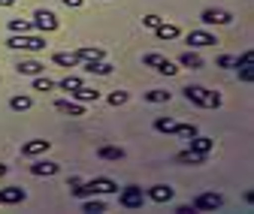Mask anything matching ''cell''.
<instances>
[{
    "label": "cell",
    "instance_id": "obj_1",
    "mask_svg": "<svg viewBox=\"0 0 254 214\" xmlns=\"http://www.w3.org/2000/svg\"><path fill=\"white\" fill-rule=\"evenodd\" d=\"M73 196L85 199V196H100V193H118V184L112 178H94V181H82V184H76L70 190Z\"/></svg>",
    "mask_w": 254,
    "mask_h": 214
},
{
    "label": "cell",
    "instance_id": "obj_2",
    "mask_svg": "<svg viewBox=\"0 0 254 214\" xmlns=\"http://www.w3.org/2000/svg\"><path fill=\"white\" fill-rule=\"evenodd\" d=\"M9 48H21V51H46V37H27V34H12L6 40Z\"/></svg>",
    "mask_w": 254,
    "mask_h": 214
},
{
    "label": "cell",
    "instance_id": "obj_3",
    "mask_svg": "<svg viewBox=\"0 0 254 214\" xmlns=\"http://www.w3.org/2000/svg\"><path fill=\"white\" fill-rule=\"evenodd\" d=\"M118 205L121 208H142L145 205V193H142V187H136V184H127L124 190H121V196H118Z\"/></svg>",
    "mask_w": 254,
    "mask_h": 214
},
{
    "label": "cell",
    "instance_id": "obj_4",
    "mask_svg": "<svg viewBox=\"0 0 254 214\" xmlns=\"http://www.w3.org/2000/svg\"><path fill=\"white\" fill-rule=\"evenodd\" d=\"M30 24H34L40 34H52V30H58V27H61L58 15H55V12H49V9H37V12H34V21H30Z\"/></svg>",
    "mask_w": 254,
    "mask_h": 214
},
{
    "label": "cell",
    "instance_id": "obj_5",
    "mask_svg": "<svg viewBox=\"0 0 254 214\" xmlns=\"http://www.w3.org/2000/svg\"><path fill=\"white\" fill-rule=\"evenodd\" d=\"M221 205H224V196H218V193H203V196H197L194 202H190L194 211H215Z\"/></svg>",
    "mask_w": 254,
    "mask_h": 214
},
{
    "label": "cell",
    "instance_id": "obj_6",
    "mask_svg": "<svg viewBox=\"0 0 254 214\" xmlns=\"http://www.w3.org/2000/svg\"><path fill=\"white\" fill-rule=\"evenodd\" d=\"M215 43H218V37L209 34V30H190L188 34V45L190 48H206V45H215Z\"/></svg>",
    "mask_w": 254,
    "mask_h": 214
},
{
    "label": "cell",
    "instance_id": "obj_7",
    "mask_svg": "<svg viewBox=\"0 0 254 214\" xmlns=\"http://www.w3.org/2000/svg\"><path fill=\"white\" fill-rule=\"evenodd\" d=\"M200 21H203V24H209V27H215V24H230V21H233V15H230L227 9H203Z\"/></svg>",
    "mask_w": 254,
    "mask_h": 214
},
{
    "label": "cell",
    "instance_id": "obj_8",
    "mask_svg": "<svg viewBox=\"0 0 254 214\" xmlns=\"http://www.w3.org/2000/svg\"><path fill=\"white\" fill-rule=\"evenodd\" d=\"M185 100L194 106H209V90L203 85H188L185 87Z\"/></svg>",
    "mask_w": 254,
    "mask_h": 214
},
{
    "label": "cell",
    "instance_id": "obj_9",
    "mask_svg": "<svg viewBox=\"0 0 254 214\" xmlns=\"http://www.w3.org/2000/svg\"><path fill=\"white\" fill-rule=\"evenodd\" d=\"M79 64L91 76H112V64H109V60H103V57L100 60H79Z\"/></svg>",
    "mask_w": 254,
    "mask_h": 214
},
{
    "label": "cell",
    "instance_id": "obj_10",
    "mask_svg": "<svg viewBox=\"0 0 254 214\" xmlns=\"http://www.w3.org/2000/svg\"><path fill=\"white\" fill-rule=\"evenodd\" d=\"M49 148H52L49 139H30V142L21 145V154H24V157H37V154H46Z\"/></svg>",
    "mask_w": 254,
    "mask_h": 214
},
{
    "label": "cell",
    "instance_id": "obj_11",
    "mask_svg": "<svg viewBox=\"0 0 254 214\" xmlns=\"http://www.w3.org/2000/svg\"><path fill=\"white\" fill-rule=\"evenodd\" d=\"M55 109L61 115H70V118H82L85 115V103H76V100H58Z\"/></svg>",
    "mask_w": 254,
    "mask_h": 214
},
{
    "label": "cell",
    "instance_id": "obj_12",
    "mask_svg": "<svg viewBox=\"0 0 254 214\" xmlns=\"http://www.w3.org/2000/svg\"><path fill=\"white\" fill-rule=\"evenodd\" d=\"M76 103H97L100 100V90L97 87H88V85H79L76 90H70Z\"/></svg>",
    "mask_w": 254,
    "mask_h": 214
},
{
    "label": "cell",
    "instance_id": "obj_13",
    "mask_svg": "<svg viewBox=\"0 0 254 214\" xmlns=\"http://www.w3.org/2000/svg\"><path fill=\"white\" fill-rule=\"evenodd\" d=\"M173 196H176V190H173L170 184H154V187L148 190V199H151V202H161V205L170 202Z\"/></svg>",
    "mask_w": 254,
    "mask_h": 214
},
{
    "label": "cell",
    "instance_id": "obj_14",
    "mask_svg": "<svg viewBox=\"0 0 254 214\" xmlns=\"http://www.w3.org/2000/svg\"><path fill=\"white\" fill-rule=\"evenodd\" d=\"M27 199V193L21 190V187H6V190H0V205H18V202H24Z\"/></svg>",
    "mask_w": 254,
    "mask_h": 214
},
{
    "label": "cell",
    "instance_id": "obj_15",
    "mask_svg": "<svg viewBox=\"0 0 254 214\" xmlns=\"http://www.w3.org/2000/svg\"><path fill=\"white\" fill-rule=\"evenodd\" d=\"M58 163H49V160H40V163H30V175H37V178H52L58 175Z\"/></svg>",
    "mask_w": 254,
    "mask_h": 214
},
{
    "label": "cell",
    "instance_id": "obj_16",
    "mask_svg": "<svg viewBox=\"0 0 254 214\" xmlns=\"http://www.w3.org/2000/svg\"><path fill=\"white\" fill-rule=\"evenodd\" d=\"M188 142H190V151H194V154H203V157L209 154V151H212V145H215L209 136H200V133H197V136H190Z\"/></svg>",
    "mask_w": 254,
    "mask_h": 214
},
{
    "label": "cell",
    "instance_id": "obj_17",
    "mask_svg": "<svg viewBox=\"0 0 254 214\" xmlns=\"http://www.w3.org/2000/svg\"><path fill=\"white\" fill-rule=\"evenodd\" d=\"M15 70H18V76H40V73H46V67L40 64V60H18Z\"/></svg>",
    "mask_w": 254,
    "mask_h": 214
},
{
    "label": "cell",
    "instance_id": "obj_18",
    "mask_svg": "<svg viewBox=\"0 0 254 214\" xmlns=\"http://www.w3.org/2000/svg\"><path fill=\"white\" fill-rule=\"evenodd\" d=\"M97 157L118 163V160H124V148H118V145H103V148H97Z\"/></svg>",
    "mask_w": 254,
    "mask_h": 214
},
{
    "label": "cell",
    "instance_id": "obj_19",
    "mask_svg": "<svg viewBox=\"0 0 254 214\" xmlns=\"http://www.w3.org/2000/svg\"><path fill=\"white\" fill-rule=\"evenodd\" d=\"M179 34H182V30L176 24H167V21H161V24L154 27V37L157 40H179Z\"/></svg>",
    "mask_w": 254,
    "mask_h": 214
},
{
    "label": "cell",
    "instance_id": "obj_20",
    "mask_svg": "<svg viewBox=\"0 0 254 214\" xmlns=\"http://www.w3.org/2000/svg\"><path fill=\"white\" fill-rule=\"evenodd\" d=\"M179 64H182V67H188V70H203V57H200L194 48H190V51H185V54L179 57Z\"/></svg>",
    "mask_w": 254,
    "mask_h": 214
},
{
    "label": "cell",
    "instance_id": "obj_21",
    "mask_svg": "<svg viewBox=\"0 0 254 214\" xmlns=\"http://www.w3.org/2000/svg\"><path fill=\"white\" fill-rule=\"evenodd\" d=\"M30 106H34V100H30L27 94H15V97L9 100V109H12V112H30Z\"/></svg>",
    "mask_w": 254,
    "mask_h": 214
},
{
    "label": "cell",
    "instance_id": "obj_22",
    "mask_svg": "<svg viewBox=\"0 0 254 214\" xmlns=\"http://www.w3.org/2000/svg\"><path fill=\"white\" fill-rule=\"evenodd\" d=\"M55 64L70 70V67H79V57H76V51H58L55 54Z\"/></svg>",
    "mask_w": 254,
    "mask_h": 214
},
{
    "label": "cell",
    "instance_id": "obj_23",
    "mask_svg": "<svg viewBox=\"0 0 254 214\" xmlns=\"http://www.w3.org/2000/svg\"><path fill=\"white\" fill-rule=\"evenodd\" d=\"M76 57H79V60H100V57H103V48H100V45H85V48L76 51Z\"/></svg>",
    "mask_w": 254,
    "mask_h": 214
},
{
    "label": "cell",
    "instance_id": "obj_24",
    "mask_svg": "<svg viewBox=\"0 0 254 214\" xmlns=\"http://www.w3.org/2000/svg\"><path fill=\"white\" fill-rule=\"evenodd\" d=\"M176 160H179V163H188V166H200V163H206V157H203V154H194V151H182Z\"/></svg>",
    "mask_w": 254,
    "mask_h": 214
},
{
    "label": "cell",
    "instance_id": "obj_25",
    "mask_svg": "<svg viewBox=\"0 0 254 214\" xmlns=\"http://www.w3.org/2000/svg\"><path fill=\"white\" fill-rule=\"evenodd\" d=\"M176 124H179V121H173V118H157V121H154V130L170 136V133H176Z\"/></svg>",
    "mask_w": 254,
    "mask_h": 214
},
{
    "label": "cell",
    "instance_id": "obj_26",
    "mask_svg": "<svg viewBox=\"0 0 254 214\" xmlns=\"http://www.w3.org/2000/svg\"><path fill=\"white\" fill-rule=\"evenodd\" d=\"M82 211H85V214H103V211H106V205H103L100 199H88V196H85Z\"/></svg>",
    "mask_w": 254,
    "mask_h": 214
},
{
    "label": "cell",
    "instance_id": "obj_27",
    "mask_svg": "<svg viewBox=\"0 0 254 214\" xmlns=\"http://www.w3.org/2000/svg\"><path fill=\"white\" fill-rule=\"evenodd\" d=\"M170 90H145V100L148 103H170Z\"/></svg>",
    "mask_w": 254,
    "mask_h": 214
},
{
    "label": "cell",
    "instance_id": "obj_28",
    "mask_svg": "<svg viewBox=\"0 0 254 214\" xmlns=\"http://www.w3.org/2000/svg\"><path fill=\"white\" fill-rule=\"evenodd\" d=\"M30 27H34V24H30L27 18H9V30H12V34H27Z\"/></svg>",
    "mask_w": 254,
    "mask_h": 214
},
{
    "label": "cell",
    "instance_id": "obj_29",
    "mask_svg": "<svg viewBox=\"0 0 254 214\" xmlns=\"http://www.w3.org/2000/svg\"><path fill=\"white\" fill-rule=\"evenodd\" d=\"M52 87H55V82L49 76H43V73L34 76V90H43V94H46V90H52Z\"/></svg>",
    "mask_w": 254,
    "mask_h": 214
},
{
    "label": "cell",
    "instance_id": "obj_30",
    "mask_svg": "<svg viewBox=\"0 0 254 214\" xmlns=\"http://www.w3.org/2000/svg\"><path fill=\"white\" fill-rule=\"evenodd\" d=\"M79 85H82V79H79V76H67V79H61V82H58V87H61V90H76Z\"/></svg>",
    "mask_w": 254,
    "mask_h": 214
},
{
    "label": "cell",
    "instance_id": "obj_31",
    "mask_svg": "<svg viewBox=\"0 0 254 214\" xmlns=\"http://www.w3.org/2000/svg\"><path fill=\"white\" fill-rule=\"evenodd\" d=\"M164 60H167L164 54H154V51H151V54H145V57H142V64H145V67H154V70H157V67L164 64Z\"/></svg>",
    "mask_w": 254,
    "mask_h": 214
},
{
    "label": "cell",
    "instance_id": "obj_32",
    "mask_svg": "<svg viewBox=\"0 0 254 214\" xmlns=\"http://www.w3.org/2000/svg\"><path fill=\"white\" fill-rule=\"evenodd\" d=\"M176 136L190 139V136H197V127H194V124H176Z\"/></svg>",
    "mask_w": 254,
    "mask_h": 214
},
{
    "label": "cell",
    "instance_id": "obj_33",
    "mask_svg": "<svg viewBox=\"0 0 254 214\" xmlns=\"http://www.w3.org/2000/svg\"><path fill=\"white\" fill-rule=\"evenodd\" d=\"M127 103V90H112L109 94V106H124Z\"/></svg>",
    "mask_w": 254,
    "mask_h": 214
},
{
    "label": "cell",
    "instance_id": "obj_34",
    "mask_svg": "<svg viewBox=\"0 0 254 214\" xmlns=\"http://www.w3.org/2000/svg\"><path fill=\"white\" fill-rule=\"evenodd\" d=\"M157 73H161V76H176V73H179V67H176V64H170V60H164V64L157 67Z\"/></svg>",
    "mask_w": 254,
    "mask_h": 214
},
{
    "label": "cell",
    "instance_id": "obj_35",
    "mask_svg": "<svg viewBox=\"0 0 254 214\" xmlns=\"http://www.w3.org/2000/svg\"><path fill=\"white\" fill-rule=\"evenodd\" d=\"M161 21H164L161 15H154V12H151V15H145V18H142V27H148V30H154V27H157V24H161Z\"/></svg>",
    "mask_w": 254,
    "mask_h": 214
},
{
    "label": "cell",
    "instance_id": "obj_36",
    "mask_svg": "<svg viewBox=\"0 0 254 214\" xmlns=\"http://www.w3.org/2000/svg\"><path fill=\"white\" fill-rule=\"evenodd\" d=\"M218 67H221V70H230V67H236V57H230V54H221V57H218Z\"/></svg>",
    "mask_w": 254,
    "mask_h": 214
},
{
    "label": "cell",
    "instance_id": "obj_37",
    "mask_svg": "<svg viewBox=\"0 0 254 214\" xmlns=\"http://www.w3.org/2000/svg\"><path fill=\"white\" fill-rule=\"evenodd\" d=\"M239 79H242V82H254V70H251V64H245V67L239 70Z\"/></svg>",
    "mask_w": 254,
    "mask_h": 214
},
{
    "label": "cell",
    "instance_id": "obj_38",
    "mask_svg": "<svg viewBox=\"0 0 254 214\" xmlns=\"http://www.w3.org/2000/svg\"><path fill=\"white\" fill-rule=\"evenodd\" d=\"M221 103H224V100H221V94H218V90H209V109H218Z\"/></svg>",
    "mask_w": 254,
    "mask_h": 214
},
{
    "label": "cell",
    "instance_id": "obj_39",
    "mask_svg": "<svg viewBox=\"0 0 254 214\" xmlns=\"http://www.w3.org/2000/svg\"><path fill=\"white\" fill-rule=\"evenodd\" d=\"M251 57H254V54H251V51H245V54L236 60V67H245V64H251Z\"/></svg>",
    "mask_w": 254,
    "mask_h": 214
},
{
    "label": "cell",
    "instance_id": "obj_40",
    "mask_svg": "<svg viewBox=\"0 0 254 214\" xmlns=\"http://www.w3.org/2000/svg\"><path fill=\"white\" fill-rule=\"evenodd\" d=\"M64 6H67V9H79L82 0H64Z\"/></svg>",
    "mask_w": 254,
    "mask_h": 214
},
{
    "label": "cell",
    "instance_id": "obj_41",
    "mask_svg": "<svg viewBox=\"0 0 254 214\" xmlns=\"http://www.w3.org/2000/svg\"><path fill=\"white\" fill-rule=\"evenodd\" d=\"M176 211H179V214H194V208H190V205H179Z\"/></svg>",
    "mask_w": 254,
    "mask_h": 214
},
{
    "label": "cell",
    "instance_id": "obj_42",
    "mask_svg": "<svg viewBox=\"0 0 254 214\" xmlns=\"http://www.w3.org/2000/svg\"><path fill=\"white\" fill-rule=\"evenodd\" d=\"M12 3H15V0H0V9H9Z\"/></svg>",
    "mask_w": 254,
    "mask_h": 214
},
{
    "label": "cell",
    "instance_id": "obj_43",
    "mask_svg": "<svg viewBox=\"0 0 254 214\" xmlns=\"http://www.w3.org/2000/svg\"><path fill=\"white\" fill-rule=\"evenodd\" d=\"M3 175H6V166H3V163H0V178H3Z\"/></svg>",
    "mask_w": 254,
    "mask_h": 214
}]
</instances>
